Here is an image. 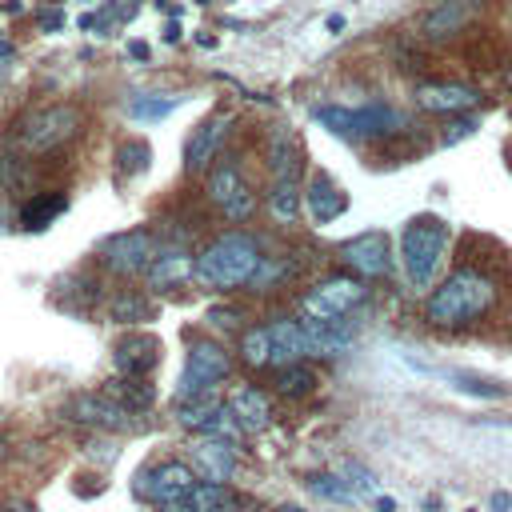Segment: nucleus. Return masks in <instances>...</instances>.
<instances>
[{"mask_svg": "<svg viewBox=\"0 0 512 512\" xmlns=\"http://www.w3.org/2000/svg\"><path fill=\"white\" fill-rule=\"evenodd\" d=\"M496 304V284L492 276L476 268H456L432 296H428V320L440 328H460L480 320Z\"/></svg>", "mask_w": 512, "mask_h": 512, "instance_id": "1", "label": "nucleus"}, {"mask_svg": "<svg viewBox=\"0 0 512 512\" xmlns=\"http://www.w3.org/2000/svg\"><path fill=\"white\" fill-rule=\"evenodd\" d=\"M260 264H264V256H260V248H256L252 236H244V232H224V236H216V240L196 256V276H200L208 288H236V284H248Z\"/></svg>", "mask_w": 512, "mask_h": 512, "instance_id": "2", "label": "nucleus"}, {"mask_svg": "<svg viewBox=\"0 0 512 512\" xmlns=\"http://www.w3.org/2000/svg\"><path fill=\"white\" fill-rule=\"evenodd\" d=\"M448 252V224L440 216H412L400 232V260L412 288H432L440 264Z\"/></svg>", "mask_w": 512, "mask_h": 512, "instance_id": "3", "label": "nucleus"}, {"mask_svg": "<svg viewBox=\"0 0 512 512\" xmlns=\"http://www.w3.org/2000/svg\"><path fill=\"white\" fill-rule=\"evenodd\" d=\"M76 132H80V108L76 104H44L20 120L24 152H52L56 144L72 140Z\"/></svg>", "mask_w": 512, "mask_h": 512, "instance_id": "4", "label": "nucleus"}, {"mask_svg": "<svg viewBox=\"0 0 512 512\" xmlns=\"http://www.w3.org/2000/svg\"><path fill=\"white\" fill-rule=\"evenodd\" d=\"M268 160H272V188H268V208L276 220L292 224L296 212H300V188H296V156H292V140L284 132H272V148H268Z\"/></svg>", "mask_w": 512, "mask_h": 512, "instance_id": "5", "label": "nucleus"}, {"mask_svg": "<svg viewBox=\"0 0 512 512\" xmlns=\"http://www.w3.org/2000/svg\"><path fill=\"white\" fill-rule=\"evenodd\" d=\"M228 368H232V360H228V352H224L220 344H212V340H192V348H188V368H184V376H180L176 400L204 396L212 384H220V380L228 376Z\"/></svg>", "mask_w": 512, "mask_h": 512, "instance_id": "6", "label": "nucleus"}, {"mask_svg": "<svg viewBox=\"0 0 512 512\" xmlns=\"http://www.w3.org/2000/svg\"><path fill=\"white\" fill-rule=\"evenodd\" d=\"M208 200L216 208H224L228 220H248L252 216L256 196H252L248 180L240 176V164L236 160H224V164L212 168V176H208Z\"/></svg>", "mask_w": 512, "mask_h": 512, "instance_id": "7", "label": "nucleus"}, {"mask_svg": "<svg viewBox=\"0 0 512 512\" xmlns=\"http://www.w3.org/2000/svg\"><path fill=\"white\" fill-rule=\"evenodd\" d=\"M64 416L72 424H84V428H96V432H124L132 424V412L112 400V396H96V392H80L64 404Z\"/></svg>", "mask_w": 512, "mask_h": 512, "instance_id": "8", "label": "nucleus"}, {"mask_svg": "<svg viewBox=\"0 0 512 512\" xmlns=\"http://www.w3.org/2000/svg\"><path fill=\"white\" fill-rule=\"evenodd\" d=\"M360 300H364V284H360V280H352V276H332V280L316 284V288L304 296V312L316 316V320H340V316H348Z\"/></svg>", "mask_w": 512, "mask_h": 512, "instance_id": "9", "label": "nucleus"}, {"mask_svg": "<svg viewBox=\"0 0 512 512\" xmlns=\"http://www.w3.org/2000/svg\"><path fill=\"white\" fill-rule=\"evenodd\" d=\"M156 260V240L152 232L144 228H132V232H120L104 244V264L116 272V276H136V272H148V264Z\"/></svg>", "mask_w": 512, "mask_h": 512, "instance_id": "10", "label": "nucleus"}, {"mask_svg": "<svg viewBox=\"0 0 512 512\" xmlns=\"http://www.w3.org/2000/svg\"><path fill=\"white\" fill-rule=\"evenodd\" d=\"M484 0H436L424 16H420V36L432 44H444L452 36H460L476 16H480Z\"/></svg>", "mask_w": 512, "mask_h": 512, "instance_id": "11", "label": "nucleus"}, {"mask_svg": "<svg viewBox=\"0 0 512 512\" xmlns=\"http://www.w3.org/2000/svg\"><path fill=\"white\" fill-rule=\"evenodd\" d=\"M196 468H188V464H160V468H152V472H140L136 476V492L140 496H148V500H156V504H168V500H180V496H192L196 492Z\"/></svg>", "mask_w": 512, "mask_h": 512, "instance_id": "12", "label": "nucleus"}, {"mask_svg": "<svg viewBox=\"0 0 512 512\" xmlns=\"http://www.w3.org/2000/svg\"><path fill=\"white\" fill-rule=\"evenodd\" d=\"M340 256H344V264L352 268V272H360V276H384L388 268H392V248H388V236L384 232H360V236H352L344 248H340Z\"/></svg>", "mask_w": 512, "mask_h": 512, "instance_id": "13", "label": "nucleus"}, {"mask_svg": "<svg viewBox=\"0 0 512 512\" xmlns=\"http://www.w3.org/2000/svg\"><path fill=\"white\" fill-rule=\"evenodd\" d=\"M192 468L208 484H228L232 472H236V448H232V440L228 436H208V440L192 444Z\"/></svg>", "mask_w": 512, "mask_h": 512, "instance_id": "14", "label": "nucleus"}, {"mask_svg": "<svg viewBox=\"0 0 512 512\" xmlns=\"http://www.w3.org/2000/svg\"><path fill=\"white\" fill-rule=\"evenodd\" d=\"M112 360H116V368L124 376H148L160 364V340L148 336V332H136V336H128V340L116 344Z\"/></svg>", "mask_w": 512, "mask_h": 512, "instance_id": "15", "label": "nucleus"}, {"mask_svg": "<svg viewBox=\"0 0 512 512\" xmlns=\"http://www.w3.org/2000/svg\"><path fill=\"white\" fill-rule=\"evenodd\" d=\"M404 128V116L384 108V104H368V108H348V136L352 140H364V136H388V132H400Z\"/></svg>", "mask_w": 512, "mask_h": 512, "instance_id": "16", "label": "nucleus"}, {"mask_svg": "<svg viewBox=\"0 0 512 512\" xmlns=\"http://www.w3.org/2000/svg\"><path fill=\"white\" fill-rule=\"evenodd\" d=\"M304 200H308V212H312V220L316 224H332L336 216H344V208H348V196L324 176V172H316L312 180H308V188H304Z\"/></svg>", "mask_w": 512, "mask_h": 512, "instance_id": "17", "label": "nucleus"}, {"mask_svg": "<svg viewBox=\"0 0 512 512\" xmlns=\"http://www.w3.org/2000/svg\"><path fill=\"white\" fill-rule=\"evenodd\" d=\"M476 100H480V92L468 88V84H424V88H416V104L428 108V112H464Z\"/></svg>", "mask_w": 512, "mask_h": 512, "instance_id": "18", "label": "nucleus"}, {"mask_svg": "<svg viewBox=\"0 0 512 512\" xmlns=\"http://www.w3.org/2000/svg\"><path fill=\"white\" fill-rule=\"evenodd\" d=\"M304 332H308V356H336V352H344L352 344V328L344 324V316L340 320H316V316H308L304 320Z\"/></svg>", "mask_w": 512, "mask_h": 512, "instance_id": "19", "label": "nucleus"}, {"mask_svg": "<svg viewBox=\"0 0 512 512\" xmlns=\"http://www.w3.org/2000/svg\"><path fill=\"white\" fill-rule=\"evenodd\" d=\"M272 332V364H296L300 356H308V332L300 320H276L268 324Z\"/></svg>", "mask_w": 512, "mask_h": 512, "instance_id": "20", "label": "nucleus"}, {"mask_svg": "<svg viewBox=\"0 0 512 512\" xmlns=\"http://www.w3.org/2000/svg\"><path fill=\"white\" fill-rule=\"evenodd\" d=\"M220 136H224V116H208L200 128H192V140H188V152H184L188 172H204L208 168V160L220 148Z\"/></svg>", "mask_w": 512, "mask_h": 512, "instance_id": "21", "label": "nucleus"}, {"mask_svg": "<svg viewBox=\"0 0 512 512\" xmlns=\"http://www.w3.org/2000/svg\"><path fill=\"white\" fill-rule=\"evenodd\" d=\"M192 272H196V264H192L188 252H180V248H160V256L148 264V284H152V288H176V284H184Z\"/></svg>", "mask_w": 512, "mask_h": 512, "instance_id": "22", "label": "nucleus"}, {"mask_svg": "<svg viewBox=\"0 0 512 512\" xmlns=\"http://www.w3.org/2000/svg\"><path fill=\"white\" fill-rule=\"evenodd\" d=\"M232 412H236V420L244 424V428H264L268 424V416H272V408H268V396L264 392H256V388H240L236 396H232Z\"/></svg>", "mask_w": 512, "mask_h": 512, "instance_id": "23", "label": "nucleus"}, {"mask_svg": "<svg viewBox=\"0 0 512 512\" xmlns=\"http://www.w3.org/2000/svg\"><path fill=\"white\" fill-rule=\"evenodd\" d=\"M196 504H200V512H248V500L244 496H236V492H228V484H196Z\"/></svg>", "mask_w": 512, "mask_h": 512, "instance_id": "24", "label": "nucleus"}, {"mask_svg": "<svg viewBox=\"0 0 512 512\" xmlns=\"http://www.w3.org/2000/svg\"><path fill=\"white\" fill-rule=\"evenodd\" d=\"M108 396H112V400H120L128 412H144V408H152V400H156L152 384H144L140 376H120V380H112Z\"/></svg>", "mask_w": 512, "mask_h": 512, "instance_id": "25", "label": "nucleus"}, {"mask_svg": "<svg viewBox=\"0 0 512 512\" xmlns=\"http://www.w3.org/2000/svg\"><path fill=\"white\" fill-rule=\"evenodd\" d=\"M68 208V196L64 192H48V196H32V204L24 208V228H48L60 212Z\"/></svg>", "mask_w": 512, "mask_h": 512, "instance_id": "26", "label": "nucleus"}, {"mask_svg": "<svg viewBox=\"0 0 512 512\" xmlns=\"http://www.w3.org/2000/svg\"><path fill=\"white\" fill-rule=\"evenodd\" d=\"M312 388H316V372L304 368L300 360H296V364H284L280 376H276V392H280V396H292V400H296V396H308Z\"/></svg>", "mask_w": 512, "mask_h": 512, "instance_id": "27", "label": "nucleus"}, {"mask_svg": "<svg viewBox=\"0 0 512 512\" xmlns=\"http://www.w3.org/2000/svg\"><path fill=\"white\" fill-rule=\"evenodd\" d=\"M108 312H112L116 324H136V320H148L152 316V304L140 292H120V296H112Z\"/></svg>", "mask_w": 512, "mask_h": 512, "instance_id": "28", "label": "nucleus"}, {"mask_svg": "<svg viewBox=\"0 0 512 512\" xmlns=\"http://www.w3.org/2000/svg\"><path fill=\"white\" fill-rule=\"evenodd\" d=\"M180 100L184 96H136L132 104H128V116H136V120H164L168 112H176L180 108Z\"/></svg>", "mask_w": 512, "mask_h": 512, "instance_id": "29", "label": "nucleus"}, {"mask_svg": "<svg viewBox=\"0 0 512 512\" xmlns=\"http://www.w3.org/2000/svg\"><path fill=\"white\" fill-rule=\"evenodd\" d=\"M244 360L252 364V368H260V364H272V332L268 328H248L244 332Z\"/></svg>", "mask_w": 512, "mask_h": 512, "instance_id": "30", "label": "nucleus"}, {"mask_svg": "<svg viewBox=\"0 0 512 512\" xmlns=\"http://www.w3.org/2000/svg\"><path fill=\"white\" fill-rule=\"evenodd\" d=\"M212 412H216V400H212V396L204 392V396H192V400H180V408H176V420H180L184 428H204Z\"/></svg>", "mask_w": 512, "mask_h": 512, "instance_id": "31", "label": "nucleus"}, {"mask_svg": "<svg viewBox=\"0 0 512 512\" xmlns=\"http://www.w3.org/2000/svg\"><path fill=\"white\" fill-rule=\"evenodd\" d=\"M308 488L316 492V496H324V500H336V504H352L356 500V492H352V484L344 480V476H312L308 480Z\"/></svg>", "mask_w": 512, "mask_h": 512, "instance_id": "32", "label": "nucleus"}, {"mask_svg": "<svg viewBox=\"0 0 512 512\" xmlns=\"http://www.w3.org/2000/svg\"><path fill=\"white\" fill-rule=\"evenodd\" d=\"M240 420H236V412H232V404H216V412L208 416V424H204V432H212V436H228V440H236L240 436Z\"/></svg>", "mask_w": 512, "mask_h": 512, "instance_id": "33", "label": "nucleus"}, {"mask_svg": "<svg viewBox=\"0 0 512 512\" xmlns=\"http://www.w3.org/2000/svg\"><path fill=\"white\" fill-rule=\"evenodd\" d=\"M340 476L352 484V492H356V496H368V492H376V476H372L368 468H360L356 460H348V464L340 468Z\"/></svg>", "mask_w": 512, "mask_h": 512, "instance_id": "34", "label": "nucleus"}, {"mask_svg": "<svg viewBox=\"0 0 512 512\" xmlns=\"http://www.w3.org/2000/svg\"><path fill=\"white\" fill-rule=\"evenodd\" d=\"M120 164L136 176V172H144L148 168V144L144 140H128L124 148H120Z\"/></svg>", "mask_w": 512, "mask_h": 512, "instance_id": "35", "label": "nucleus"}, {"mask_svg": "<svg viewBox=\"0 0 512 512\" xmlns=\"http://www.w3.org/2000/svg\"><path fill=\"white\" fill-rule=\"evenodd\" d=\"M476 132V120H456V124H448V132H444V144H456L460 136H472Z\"/></svg>", "mask_w": 512, "mask_h": 512, "instance_id": "36", "label": "nucleus"}, {"mask_svg": "<svg viewBox=\"0 0 512 512\" xmlns=\"http://www.w3.org/2000/svg\"><path fill=\"white\" fill-rule=\"evenodd\" d=\"M160 512H200V504H196V496H180V500L160 504Z\"/></svg>", "mask_w": 512, "mask_h": 512, "instance_id": "37", "label": "nucleus"}, {"mask_svg": "<svg viewBox=\"0 0 512 512\" xmlns=\"http://www.w3.org/2000/svg\"><path fill=\"white\" fill-rule=\"evenodd\" d=\"M208 320H212L216 328H232V324H236V312H232V308H212Z\"/></svg>", "mask_w": 512, "mask_h": 512, "instance_id": "38", "label": "nucleus"}, {"mask_svg": "<svg viewBox=\"0 0 512 512\" xmlns=\"http://www.w3.org/2000/svg\"><path fill=\"white\" fill-rule=\"evenodd\" d=\"M488 508H492V512H508V508H512V496H508V492H492Z\"/></svg>", "mask_w": 512, "mask_h": 512, "instance_id": "39", "label": "nucleus"}, {"mask_svg": "<svg viewBox=\"0 0 512 512\" xmlns=\"http://www.w3.org/2000/svg\"><path fill=\"white\" fill-rule=\"evenodd\" d=\"M376 508H380V512H396V500H388V496H376Z\"/></svg>", "mask_w": 512, "mask_h": 512, "instance_id": "40", "label": "nucleus"}, {"mask_svg": "<svg viewBox=\"0 0 512 512\" xmlns=\"http://www.w3.org/2000/svg\"><path fill=\"white\" fill-rule=\"evenodd\" d=\"M4 512H36L32 504H12V508H4Z\"/></svg>", "mask_w": 512, "mask_h": 512, "instance_id": "41", "label": "nucleus"}, {"mask_svg": "<svg viewBox=\"0 0 512 512\" xmlns=\"http://www.w3.org/2000/svg\"><path fill=\"white\" fill-rule=\"evenodd\" d=\"M276 512H304V508H296V504H280Z\"/></svg>", "mask_w": 512, "mask_h": 512, "instance_id": "42", "label": "nucleus"}, {"mask_svg": "<svg viewBox=\"0 0 512 512\" xmlns=\"http://www.w3.org/2000/svg\"><path fill=\"white\" fill-rule=\"evenodd\" d=\"M4 452H8V444H4V436H0V460H4Z\"/></svg>", "mask_w": 512, "mask_h": 512, "instance_id": "43", "label": "nucleus"}]
</instances>
